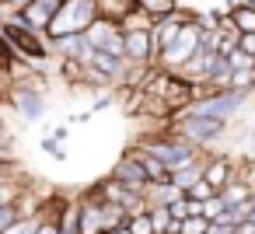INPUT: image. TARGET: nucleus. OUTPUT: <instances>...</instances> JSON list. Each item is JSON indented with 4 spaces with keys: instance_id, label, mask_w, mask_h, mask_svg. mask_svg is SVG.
Segmentation results:
<instances>
[{
    "instance_id": "42",
    "label": "nucleus",
    "mask_w": 255,
    "mask_h": 234,
    "mask_svg": "<svg viewBox=\"0 0 255 234\" xmlns=\"http://www.w3.org/2000/svg\"><path fill=\"white\" fill-rule=\"evenodd\" d=\"M4 18H7V11H4V0H0V28H4Z\"/></svg>"
},
{
    "instance_id": "24",
    "label": "nucleus",
    "mask_w": 255,
    "mask_h": 234,
    "mask_svg": "<svg viewBox=\"0 0 255 234\" xmlns=\"http://www.w3.org/2000/svg\"><path fill=\"white\" fill-rule=\"evenodd\" d=\"M206 227H210V220L203 213H189V217L178 220V231L182 234H206Z\"/></svg>"
},
{
    "instance_id": "31",
    "label": "nucleus",
    "mask_w": 255,
    "mask_h": 234,
    "mask_svg": "<svg viewBox=\"0 0 255 234\" xmlns=\"http://www.w3.org/2000/svg\"><path fill=\"white\" fill-rule=\"evenodd\" d=\"M213 192H217V189H213V185H210L206 178H199V182H196V185H192V189H189L185 196H189V199H210Z\"/></svg>"
},
{
    "instance_id": "38",
    "label": "nucleus",
    "mask_w": 255,
    "mask_h": 234,
    "mask_svg": "<svg viewBox=\"0 0 255 234\" xmlns=\"http://www.w3.org/2000/svg\"><path fill=\"white\" fill-rule=\"evenodd\" d=\"M105 109H112V95H102V98L95 102V109H91V112H105Z\"/></svg>"
},
{
    "instance_id": "27",
    "label": "nucleus",
    "mask_w": 255,
    "mask_h": 234,
    "mask_svg": "<svg viewBox=\"0 0 255 234\" xmlns=\"http://www.w3.org/2000/svg\"><path fill=\"white\" fill-rule=\"evenodd\" d=\"M224 56H227V63H231V70H245V67H255V60H252V56H248V53H245L241 46H234V49H231V53H224Z\"/></svg>"
},
{
    "instance_id": "8",
    "label": "nucleus",
    "mask_w": 255,
    "mask_h": 234,
    "mask_svg": "<svg viewBox=\"0 0 255 234\" xmlns=\"http://www.w3.org/2000/svg\"><path fill=\"white\" fill-rule=\"evenodd\" d=\"M88 42H91V49H105V53H116V56H123V25L119 21H112V18H95L91 25H88Z\"/></svg>"
},
{
    "instance_id": "1",
    "label": "nucleus",
    "mask_w": 255,
    "mask_h": 234,
    "mask_svg": "<svg viewBox=\"0 0 255 234\" xmlns=\"http://www.w3.org/2000/svg\"><path fill=\"white\" fill-rule=\"evenodd\" d=\"M143 91H147L154 102H161L171 116L182 112V109L192 102V84H189L178 70H164V67H154V70H150V77L143 81Z\"/></svg>"
},
{
    "instance_id": "22",
    "label": "nucleus",
    "mask_w": 255,
    "mask_h": 234,
    "mask_svg": "<svg viewBox=\"0 0 255 234\" xmlns=\"http://www.w3.org/2000/svg\"><path fill=\"white\" fill-rule=\"evenodd\" d=\"M119 25H123V28H150V25H154V18H150L140 4H133V7H129V14H126Z\"/></svg>"
},
{
    "instance_id": "43",
    "label": "nucleus",
    "mask_w": 255,
    "mask_h": 234,
    "mask_svg": "<svg viewBox=\"0 0 255 234\" xmlns=\"http://www.w3.org/2000/svg\"><path fill=\"white\" fill-rule=\"evenodd\" d=\"M0 140H7V129H4V122H0Z\"/></svg>"
},
{
    "instance_id": "32",
    "label": "nucleus",
    "mask_w": 255,
    "mask_h": 234,
    "mask_svg": "<svg viewBox=\"0 0 255 234\" xmlns=\"http://www.w3.org/2000/svg\"><path fill=\"white\" fill-rule=\"evenodd\" d=\"M168 213H171V220H182V217H189V199H185V196H178L175 203H168Z\"/></svg>"
},
{
    "instance_id": "9",
    "label": "nucleus",
    "mask_w": 255,
    "mask_h": 234,
    "mask_svg": "<svg viewBox=\"0 0 255 234\" xmlns=\"http://www.w3.org/2000/svg\"><path fill=\"white\" fill-rule=\"evenodd\" d=\"M49 53L56 60H77V63H88L91 56V42L84 32H70V35H56V39H46Z\"/></svg>"
},
{
    "instance_id": "2",
    "label": "nucleus",
    "mask_w": 255,
    "mask_h": 234,
    "mask_svg": "<svg viewBox=\"0 0 255 234\" xmlns=\"http://www.w3.org/2000/svg\"><path fill=\"white\" fill-rule=\"evenodd\" d=\"M136 147H143L147 154H154L157 161H164L168 164V171L175 168V164H182V161H189V157H196V154H203V147L199 143H192V140H185L182 133H175V129H154V133H147V136H140L136 140Z\"/></svg>"
},
{
    "instance_id": "13",
    "label": "nucleus",
    "mask_w": 255,
    "mask_h": 234,
    "mask_svg": "<svg viewBox=\"0 0 255 234\" xmlns=\"http://www.w3.org/2000/svg\"><path fill=\"white\" fill-rule=\"evenodd\" d=\"M203 161H206V154H196V157H189V161H182V164H175L171 168V182L182 189V192H189L199 178H203Z\"/></svg>"
},
{
    "instance_id": "36",
    "label": "nucleus",
    "mask_w": 255,
    "mask_h": 234,
    "mask_svg": "<svg viewBox=\"0 0 255 234\" xmlns=\"http://www.w3.org/2000/svg\"><path fill=\"white\" fill-rule=\"evenodd\" d=\"M234 234H255V217H248V220H241V224L234 227Z\"/></svg>"
},
{
    "instance_id": "39",
    "label": "nucleus",
    "mask_w": 255,
    "mask_h": 234,
    "mask_svg": "<svg viewBox=\"0 0 255 234\" xmlns=\"http://www.w3.org/2000/svg\"><path fill=\"white\" fill-rule=\"evenodd\" d=\"M49 136H53V140H56V143H63V140H67V136H70V126H56V129H53V133H49Z\"/></svg>"
},
{
    "instance_id": "7",
    "label": "nucleus",
    "mask_w": 255,
    "mask_h": 234,
    "mask_svg": "<svg viewBox=\"0 0 255 234\" xmlns=\"http://www.w3.org/2000/svg\"><path fill=\"white\" fill-rule=\"evenodd\" d=\"M196 11H185V7H175L171 14H164V18H157L154 25H150V53H154V63H157V56L178 39V32L185 28V21L192 18Z\"/></svg>"
},
{
    "instance_id": "12",
    "label": "nucleus",
    "mask_w": 255,
    "mask_h": 234,
    "mask_svg": "<svg viewBox=\"0 0 255 234\" xmlns=\"http://www.w3.org/2000/svg\"><path fill=\"white\" fill-rule=\"evenodd\" d=\"M238 175V161L234 157H227V154H206V161H203V178L220 192L231 178Z\"/></svg>"
},
{
    "instance_id": "6",
    "label": "nucleus",
    "mask_w": 255,
    "mask_h": 234,
    "mask_svg": "<svg viewBox=\"0 0 255 234\" xmlns=\"http://www.w3.org/2000/svg\"><path fill=\"white\" fill-rule=\"evenodd\" d=\"M252 98L248 95H238V91H217V95H206V98H192L185 105V112L192 116H213V119H238L241 109L248 105Z\"/></svg>"
},
{
    "instance_id": "20",
    "label": "nucleus",
    "mask_w": 255,
    "mask_h": 234,
    "mask_svg": "<svg viewBox=\"0 0 255 234\" xmlns=\"http://www.w3.org/2000/svg\"><path fill=\"white\" fill-rule=\"evenodd\" d=\"M18 63H21V53L14 49V42H11L4 32H0V70H4V74H11Z\"/></svg>"
},
{
    "instance_id": "26",
    "label": "nucleus",
    "mask_w": 255,
    "mask_h": 234,
    "mask_svg": "<svg viewBox=\"0 0 255 234\" xmlns=\"http://www.w3.org/2000/svg\"><path fill=\"white\" fill-rule=\"evenodd\" d=\"M60 74L70 84H84V63H77V60H60Z\"/></svg>"
},
{
    "instance_id": "11",
    "label": "nucleus",
    "mask_w": 255,
    "mask_h": 234,
    "mask_svg": "<svg viewBox=\"0 0 255 234\" xmlns=\"http://www.w3.org/2000/svg\"><path fill=\"white\" fill-rule=\"evenodd\" d=\"M109 175L119 178V182H126V185H133V189H140V192H143V185H147V171H143V164H140V157H136L133 147H126V154L112 164Z\"/></svg>"
},
{
    "instance_id": "28",
    "label": "nucleus",
    "mask_w": 255,
    "mask_h": 234,
    "mask_svg": "<svg viewBox=\"0 0 255 234\" xmlns=\"http://www.w3.org/2000/svg\"><path fill=\"white\" fill-rule=\"evenodd\" d=\"M147 213H150V220H154V234L164 231V227H171V213H168V206H147Z\"/></svg>"
},
{
    "instance_id": "23",
    "label": "nucleus",
    "mask_w": 255,
    "mask_h": 234,
    "mask_svg": "<svg viewBox=\"0 0 255 234\" xmlns=\"http://www.w3.org/2000/svg\"><path fill=\"white\" fill-rule=\"evenodd\" d=\"M126 227H129L133 234H154V220H150V213H147V210L129 213V217H126Z\"/></svg>"
},
{
    "instance_id": "18",
    "label": "nucleus",
    "mask_w": 255,
    "mask_h": 234,
    "mask_svg": "<svg viewBox=\"0 0 255 234\" xmlns=\"http://www.w3.org/2000/svg\"><path fill=\"white\" fill-rule=\"evenodd\" d=\"M28 185V178L18 171V175H7V178H0V206H7L21 196V189Z\"/></svg>"
},
{
    "instance_id": "16",
    "label": "nucleus",
    "mask_w": 255,
    "mask_h": 234,
    "mask_svg": "<svg viewBox=\"0 0 255 234\" xmlns=\"http://www.w3.org/2000/svg\"><path fill=\"white\" fill-rule=\"evenodd\" d=\"M133 150H136V157H140V164H143V171H147V182H164L171 171H168V164L164 161H157L154 154H147L143 147H136L133 143Z\"/></svg>"
},
{
    "instance_id": "25",
    "label": "nucleus",
    "mask_w": 255,
    "mask_h": 234,
    "mask_svg": "<svg viewBox=\"0 0 255 234\" xmlns=\"http://www.w3.org/2000/svg\"><path fill=\"white\" fill-rule=\"evenodd\" d=\"M234 227H238V220H234V213H231V210H224L220 217H213V220H210V227H206V234H234Z\"/></svg>"
},
{
    "instance_id": "17",
    "label": "nucleus",
    "mask_w": 255,
    "mask_h": 234,
    "mask_svg": "<svg viewBox=\"0 0 255 234\" xmlns=\"http://www.w3.org/2000/svg\"><path fill=\"white\" fill-rule=\"evenodd\" d=\"M227 91H238V95H255V67H245V70H231L227 77Z\"/></svg>"
},
{
    "instance_id": "33",
    "label": "nucleus",
    "mask_w": 255,
    "mask_h": 234,
    "mask_svg": "<svg viewBox=\"0 0 255 234\" xmlns=\"http://www.w3.org/2000/svg\"><path fill=\"white\" fill-rule=\"evenodd\" d=\"M42 150H46L49 157H56V161H63V157H67V150H63V147H60L53 136H46V140H42Z\"/></svg>"
},
{
    "instance_id": "40",
    "label": "nucleus",
    "mask_w": 255,
    "mask_h": 234,
    "mask_svg": "<svg viewBox=\"0 0 255 234\" xmlns=\"http://www.w3.org/2000/svg\"><path fill=\"white\" fill-rule=\"evenodd\" d=\"M28 4V0H4V11L11 14V11H18V7H25Z\"/></svg>"
},
{
    "instance_id": "30",
    "label": "nucleus",
    "mask_w": 255,
    "mask_h": 234,
    "mask_svg": "<svg viewBox=\"0 0 255 234\" xmlns=\"http://www.w3.org/2000/svg\"><path fill=\"white\" fill-rule=\"evenodd\" d=\"M21 213H18V203H7V206H0V234H4L14 220H18Z\"/></svg>"
},
{
    "instance_id": "10",
    "label": "nucleus",
    "mask_w": 255,
    "mask_h": 234,
    "mask_svg": "<svg viewBox=\"0 0 255 234\" xmlns=\"http://www.w3.org/2000/svg\"><path fill=\"white\" fill-rule=\"evenodd\" d=\"M123 56L129 63H154L150 53V28H123Z\"/></svg>"
},
{
    "instance_id": "34",
    "label": "nucleus",
    "mask_w": 255,
    "mask_h": 234,
    "mask_svg": "<svg viewBox=\"0 0 255 234\" xmlns=\"http://www.w3.org/2000/svg\"><path fill=\"white\" fill-rule=\"evenodd\" d=\"M238 46L255 60V32H241V35H238Z\"/></svg>"
},
{
    "instance_id": "3",
    "label": "nucleus",
    "mask_w": 255,
    "mask_h": 234,
    "mask_svg": "<svg viewBox=\"0 0 255 234\" xmlns=\"http://www.w3.org/2000/svg\"><path fill=\"white\" fill-rule=\"evenodd\" d=\"M98 18V0H60L56 14L49 18L46 39L70 35V32H88V25Z\"/></svg>"
},
{
    "instance_id": "44",
    "label": "nucleus",
    "mask_w": 255,
    "mask_h": 234,
    "mask_svg": "<svg viewBox=\"0 0 255 234\" xmlns=\"http://www.w3.org/2000/svg\"><path fill=\"white\" fill-rule=\"evenodd\" d=\"M241 4H252V7H255V0H241Z\"/></svg>"
},
{
    "instance_id": "37",
    "label": "nucleus",
    "mask_w": 255,
    "mask_h": 234,
    "mask_svg": "<svg viewBox=\"0 0 255 234\" xmlns=\"http://www.w3.org/2000/svg\"><path fill=\"white\" fill-rule=\"evenodd\" d=\"M91 116H95V112H74V116H70V126H81V122L88 126V122H91Z\"/></svg>"
},
{
    "instance_id": "19",
    "label": "nucleus",
    "mask_w": 255,
    "mask_h": 234,
    "mask_svg": "<svg viewBox=\"0 0 255 234\" xmlns=\"http://www.w3.org/2000/svg\"><path fill=\"white\" fill-rule=\"evenodd\" d=\"M46 206V203H42ZM42 217H46V210H35V213H25V217H18L4 234H35L39 231V224H42Z\"/></svg>"
},
{
    "instance_id": "15",
    "label": "nucleus",
    "mask_w": 255,
    "mask_h": 234,
    "mask_svg": "<svg viewBox=\"0 0 255 234\" xmlns=\"http://www.w3.org/2000/svg\"><path fill=\"white\" fill-rule=\"evenodd\" d=\"M227 21H231L238 32H255V7H252V4H241V0H238V4L227 7Z\"/></svg>"
},
{
    "instance_id": "4",
    "label": "nucleus",
    "mask_w": 255,
    "mask_h": 234,
    "mask_svg": "<svg viewBox=\"0 0 255 234\" xmlns=\"http://www.w3.org/2000/svg\"><path fill=\"white\" fill-rule=\"evenodd\" d=\"M168 129H175V133H182L185 140L206 147V143H217V140L231 129V122H227V119H213V116H192V112L182 109V112H175V116L168 119Z\"/></svg>"
},
{
    "instance_id": "21",
    "label": "nucleus",
    "mask_w": 255,
    "mask_h": 234,
    "mask_svg": "<svg viewBox=\"0 0 255 234\" xmlns=\"http://www.w3.org/2000/svg\"><path fill=\"white\" fill-rule=\"evenodd\" d=\"M136 4L157 21V18H164V14H171V11L178 7V0H136Z\"/></svg>"
},
{
    "instance_id": "14",
    "label": "nucleus",
    "mask_w": 255,
    "mask_h": 234,
    "mask_svg": "<svg viewBox=\"0 0 255 234\" xmlns=\"http://www.w3.org/2000/svg\"><path fill=\"white\" fill-rule=\"evenodd\" d=\"M178 196H185L171 178H164V182H147L143 185V203L147 206H168V203H175Z\"/></svg>"
},
{
    "instance_id": "5",
    "label": "nucleus",
    "mask_w": 255,
    "mask_h": 234,
    "mask_svg": "<svg viewBox=\"0 0 255 234\" xmlns=\"http://www.w3.org/2000/svg\"><path fill=\"white\" fill-rule=\"evenodd\" d=\"M39 84H42V74L39 77L28 74L21 81H11V88H7V102L25 122H39L46 116V91Z\"/></svg>"
},
{
    "instance_id": "41",
    "label": "nucleus",
    "mask_w": 255,
    "mask_h": 234,
    "mask_svg": "<svg viewBox=\"0 0 255 234\" xmlns=\"http://www.w3.org/2000/svg\"><path fill=\"white\" fill-rule=\"evenodd\" d=\"M105 234H133V231H129L126 224H123V227H112V231H105Z\"/></svg>"
},
{
    "instance_id": "35",
    "label": "nucleus",
    "mask_w": 255,
    "mask_h": 234,
    "mask_svg": "<svg viewBox=\"0 0 255 234\" xmlns=\"http://www.w3.org/2000/svg\"><path fill=\"white\" fill-rule=\"evenodd\" d=\"M245 154H252L255 157V122L248 126V133H245Z\"/></svg>"
},
{
    "instance_id": "29",
    "label": "nucleus",
    "mask_w": 255,
    "mask_h": 234,
    "mask_svg": "<svg viewBox=\"0 0 255 234\" xmlns=\"http://www.w3.org/2000/svg\"><path fill=\"white\" fill-rule=\"evenodd\" d=\"M224 210H227V206H224V199H220L217 192H213L210 199H203V217H206V220H213V217H220Z\"/></svg>"
}]
</instances>
